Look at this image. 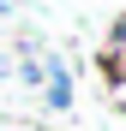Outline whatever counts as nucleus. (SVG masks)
Instances as JSON below:
<instances>
[{"mask_svg":"<svg viewBox=\"0 0 126 131\" xmlns=\"http://www.w3.org/2000/svg\"><path fill=\"white\" fill-rule=\"evenodd\" d=\"M0 18H12V0H0Z\"/></svg>","mask_w":126,"mask_h":131,"instance_id":"5","label":"nucleus"},{"mask_svg":"<svg viewBox=\"0 0 126 131\" xmlns=\"http://www.w3.org/2000/svg\"><path fill=\"white\" fill-rule=\"evenodd\" d=\"M42 101L54 107V113H66L72 107V66L54 54V66H48V78H42Z\"/></svg>","mask_w":126,"mask_h":131,"instance_id":"2","label":"nucleus"},{"mask_svg":"<svg viewBox=\"0 0 126 131\" xmlns=\"http://www.w3.org/2000/svg\"><path fill=\"white\" fill-rule=\"evenodd\" d=\"M48 66H54V42L42 36V30H24V36H18V60H12V78H18V83H30V90H42Z\"/></svg>","mask_w":126,"mask_h":131,"instance_id":"1","label":"nucleus"},{"mask_svg":"<svg viewBox=\"0 0 126 131\" xmlns=\"http://www.w3.org/2000/svg\"><path fill=\"white\" fill-rule=\"evenodd\" d=\"M12 78V60H6V48H0V83H6Z\"/></svg>","mask_w":126,"mask_h":131,"instance_id":"4","label":"nucleus"},{"mask_svg":"<svg viewBox=\"0 0 126 131\" xmlns=\"http://www.w3.org/2000/svg\"><path fill=\"white\" fill-rule=\"evenodd\" d=\"M102 78H114V72H126V12L114 18V30H108V48H102Z\"/></svg>","mask_w":126,"mask_h":131,"instance_id":"3","label":"nucleus"}]
</instances>
